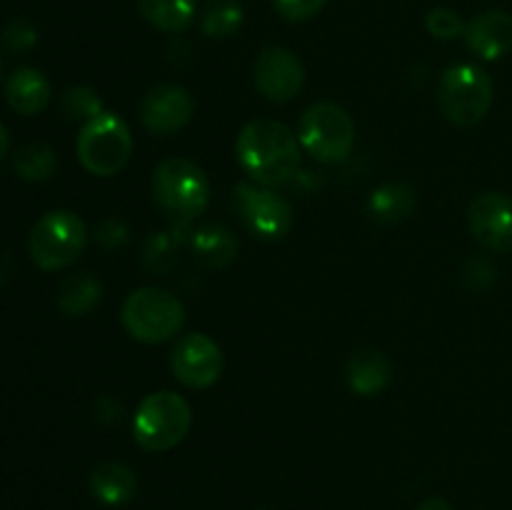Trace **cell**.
Returning a JSON list of instances; mask_svg holds the SVG:
<instances>
[{"instance_id": "1", "label": "cell", "mask_w": 512, "mask_h": 510, "mask_svg": "<svg viewBox=\"0 0 512 510\" xmlns=\"http://www.w3.org/2000/svg\"><path fill=\"white\" fill-rule=\"evenodd\" d=\"M235 155L253 183L263 188H283L300 168V140L288 125L260 118L240 130Z\"/></svg>"}, {"instance_id": "2", "label": "cell", "mask_w": 512, "mask_h": 510, "mask_svg": "<svg viewBox=\"0 0 512 510\" xmlns=\"http://www.w3.org/2000/svg\"><path fill=\"white\" fill-rule=\"evenodd\" d=\"M153 198L168 218L190 223L208 208L210 180L193 160L168 158L153 173Z\"/></svg>"}, {"instance_id": "3", "label": "cell", "mask_w": 512, "mask_h": 510, "mask_svg": "<svg viewBox=\"0 0 512 510\" xmlns=\"http://www.w3.org/2000/svg\"><path fill=\"white\" fill-rule=\"evenodd\" d=\"M193 425V410L183 395L158 390L140 400L133 415V438L150 453H163L183 443Z\"/></svg>"}, {"instance_id": "4", "label": "cell", "mask_w": 512, "mask_h": 510, "mask_svg": "<svg viewBox=\"0 0 512 510\" xmlns=\"http://www.w3.org/2000/svg\"><path fill=\"white\" fill-rule=\"evenodd\" d=\"M495 85L488 70L473 63L450 65L438 85L440 113L460 128H473L493 108Z\"/></svg>"}, {"instance_id": "5", "label": "cell", "mask_w": 512, "mask_h": 510, "mask_svg": "<svg viewBox=\"0 0 512 510\" xmlns=\"http://www.w3.org/2000/svg\"><path fill=\"white\" fill-rule=\"evenodd\" d=\"M78 160L90 175L110 178L128 165L133 155V135L120 115L103 113L83 123L78 135Z\"/></svg>"}, {"instance_id": "6", "label": "cell", "mask_w": 512, "mask_h": 510, "mask_svg": "<svg viewBox=\"0 0 512 510\" xmlns=\"http://www.w3.org/2000/svg\"><path fill=\"white\" fill-rule=\"evenodd\" d=\"M88 243V230L73 210H50L28 235V253L40 270H63L73 265Z\"/></svg>"}, {"instance_id": "7", "label": "cell", "mask_w": 512, "mask_h": 510, "mask_svg": "<svg viewBox=\"0 0 512 510\" xmlns=\"http://www.w3.org/2000/svg\"><path fill=\"white\" fill-rule=\"evenodd\" d=\"M298 140L300 148L320 163H340L353 153L355 123L343 105L323 100L303 113Z\"/></svg>"}, {"instance_id": "8", "label": "cell", "mask_w": 512, "mask_h": 510, "mask_svg": "<svg viewBox=\"0 0 512 510\" xmlns=\"http://www.w3.org/2000/svg\"><path fill=\"white\" fill-rule=\"evenodd\" d=\"M123 325L140 343H165L185 323V308L163 288H138L125 298Z\"/></svg>"}, {"instance_id": "9", "label": "cell", "mask_w": 512, "mask_h": 510, "mask_svg": "<svg viewBox=\"0 0 512 510\" xmlns=\"http://www.w3.org/2000/svg\"><path fill=\"white\" fill-rule=\"evenodd\" d=\"M235 208L245 228L263 240H280L293 228V208L285 198L258 183H238L233 190Z\"/></svg>"}, {"instance_id": "10", "label": "cell", "mask_w": 512, "mask_h": 510, "mask_svg": "<svg viewBox=\"0 0 512 510\" xmlns=\"http://www.w3.org/2000/svg\"><path fill=\"white\" fill-rule=\"evenodd\" d=\"M170 368L185 388H210L223 375V350L205 333L183 335L170 355Z\"/></svg>"}, {"instance_id": "11", "label": "cell", "mask_w": 512, "mask_h": 510, "mask_svg": "<svg viewBox=\"0 0 512 510\" xmlns=\"http://www.w3.org/2000/svg\"><path fill=\"white\" fill-rule=\"evenodd\" d=\"M303 83V60L283 45H270L255 60V85L270 103H290Z\"/></svg>"}, {"instance_id": "12", "label": "cell", "mask_w": 512, "mask_h": 510, "mask_svg": "<svg viewBox=\"0 0 512 510\" xmlns=\"http://www.w3.org/2000/svg\"><path fill=\"white\" fill-rule=\"evenodd\" d=\"M468 225L473 238L490 253H512V198L508 193H483L470 203Z\"/></svg>"}, {"instance_id": "13", "label": "cell", "mask_w": 512, "mask_h": 510, "mask_svg": "<svg viewBox=\"0 0 512 510\" xmlns=\"http://www.w3.org/2000/svg\"><path fill=\"white\" fill-rule=\"evenodd\" d=\"M195 100L183 85H155L140 103V120L153 135H173L193 120Z\"/></svg>"}, {"instance_id": "14", "label": "cell", "mask_w": 512, "mask_h": 510, "mask_svg": "<svg viewBox=\"0 0 512 510\" xmlns=\"http://www.w3.org/2000/svg\"><path fill=\"white\" fill-rule=\"evenodd\" d=\"M465 45L483 60H500L512 50V15L488 10L465 25Z\"/></svg>"}, {"instance_id": "15", "label": "cell", "mask_w": 512, "mask_h": 510, "mask_svg": "<svg viewBox=\"0 0 512 510\" xmlns=\"http://www.w3.org/2000/svg\"><path fill=\"white\" fill-rule=\"evenodd\" d=\"M393 380V363L378 348H360L348 360V385L353 393L373 398Z\"/></svg>"}, {"instance_id": "16", "label": "cell", "mask_w": 512, "mask_h": 510, "mask_svg": "<svg viewBox=\"0 0 512 510\" xmlns=\"http://www.w3.org/2000/svg\"><path fill=\"white\" fill-rule=\"evenodd\" d=\"M5 100L20 115H38L50 103V83L40 70L18 68L5 85Z\"/></svg>"}, {"instance_id": "17", "label": "cell", "mask_w": 512, "mask_h": 510, "mask_svg": "<svg viewBox=\"0 0 512 510\" xmlns=\"http://www.w3.org/2000/svg\"><path fill=\"white\" fill-rule=\"evenodd\" d=\"M138 490V475L123 463H103L90 475V493L105 505H125Z\"/></svg>"}, {"instance_id": "18", "label": "cell", "mask_w": 512, "mask_h": 510, "mask_svg": "<svg viewBox=\"0 0 512 510\" xmlns=\"http://www.w3.org/2000/svg\"><path fill=\"white\" fill-rule=\"evenodd\" d=\"M418 205L413 188L405 183H385L370 193L368 213L380 225H398L410 218Z\"/></svg>"}, {"instance_id": "19", "label": "cell", "mask_w": 512, "mask_h": 510, "mask_svg": "<svg viewBox=\"0 0 512 510\" xmlns=\"http://www.w3.org/2000/svg\"><path fill=\"white\" fill-rule=\"evenodd\" d=\"M193 250L210 268H228L238 258V238L223 225H203L193 233Z\"/></svg>"}, {"instance_id": "20", "label": "cell", "mask_w": 512, "mask_h": 510, "mask_svg": "<svg viewBox=\"0 0 512 510\" xmlns=\"http://www.w3.org/2000/svg\"><path fill=\"white\" fill-rule=\"evenodd\" d=\"M138 10L153 28L180 33L193 25L198 15V0H138Z\"/></svg>"}, {"instance_id": "21", "label": "cell", "mask_w": 512, "mask_h": 510, "mask_svg": "<svg viewBox=\"0 0 512 510\" xmlns=\"http://www.w3.org/2000/svg\"><path fill=\"white\" fill-rule=\"evenodd\" d=\"M100 298H103V285L90 273L70 275L58 288V305L70 318H80V315L90 313L100 303Z\"/></svg>"}, {"instance_id": "22", "label": "cell", "mask_w": 512, "mask_h": 510, "mask_svg": "<svg viewBox=\"0 0 512 510\" xmlns=\"http://www.w3.org/2000/svg\"><path fill=\"white\" fill-rule=\"evenodd\" d=\"M243 5L238 0H210L200 18V28L208 38H233L243 28Z\"/></svg>"}, {"instance_id": "23", "label": "cell", "mask_w": 512, "mask_h": 510, "mask_svg": "<svg viewBox=\"0 0 512 510\" xmlns=\"http://www.w3.org/2000/svg\"><path fill=\"white\" fill-rule=\"evenodd\" d=\"M15 173L23 180H30V183H43L58 168V155L50 145L43 143H30L23 145V148L15 153L13 158Z\"/></svg>"}, {"instance_id": "24", "label": "cell", "mask_w": 512, "mask_h": 510, "mask_svg": "<svg viewBox=\"0 0 512 510\" xmlns=\"http://www.w3.org/2000/svg\"><path fill=\"white\" fill-rule=\"evenodd\" d=\"M60 108H63L65 118L85 120V123L103 113V103H100L98 93L93 88H85V85L65 90L63 100H60Z\"/></svg>"}, {"instance_id": "25", "label": "cell", "mask_w": 512, "mask_h": 510, "mask_svg": "<svg viewBox=\"0 0 512 510\" xmlns=\"http://www.w3.org/2000/svg\"><path fill=\"white\" fill-rule=\"evenodd\" d=\"M425 28H428V33L438 40H453L465 33L463 18L450 8L430 10L428 18H425Z\"/></svg>"}, {"instance_id": "26", "label": "cell", "mask_w": 512, "mask_h": 510, "mask_svg": "<svg viewBox=\"0 0 512 510\" xmlns=\"http://www.w3.org/2000/svg\"><path fill=\"white\" fill-rule=\"evenodd\" d=\"M328 0H273V8L288 23H305L325 8Z\"/></svg>"}, {"instance_id": "27", "label": "cell", "mask_w": 512, "mask_h": 510, "mask_svg": "<svg viewBox=\"0 0 512 510\" xmlns=\"http://www.w3.org/2000/svg\"><path fill=\"white\" fill-rule=\"evenodd\" d=\"M463 278H465V283H468L473 290H485V288H490V285H493L495 268L485 258H473L468 265H465Z\"/></svg>"}, {"instance_id": "28", "label": "cell", "mask_w": 512, "mask_h": 510, "mask_svg": "<svg viewBox=\"0 0 512 510\" xmlns=\"http://www.w3.org/2000/svg\"><path fill=\"white\" fill-rule=\"evenodd\" d=\"M5 43L13 50H25L35 43V30L23 20H15L8 30H5Z\"/></svg>"}, {"instance_id": "29", "label": "cell", "mask_w": 512, "mask_h": 510, "mask_svg": "<svg viewBox=\"0 0 512 510\" xmlns=\"http://www.w3.org/2000/svg\"><path fill=\"white\" fill-rule=\"evenodd\" d=\"M418 510H453V505L445 498H440V495H433V498L423 500V503L418 505Z\"/></svg>"}, {"instance_id": "30", "label": "cell", "mask_w": 512, "mask_h": 510, "mask_svg": "<svg viewBox=\"0 0 512 510\" xmlns=\"http://www.w3.org/2000/svg\"><path fill=\"white\" fill-rule=\"evenodd\" d=\"M8 148H10V133H8V128H5V125L0 123V160L5 158Z\"/></svg>"}, {"instance_id": "31", "label": "cell", "mask_w": 512, "mask_h": 510, "mask_svg": "<svg viewBox=\"0 0 512 510\" xmlns=\"http://www.w3.org/2000/svg\"><path fill=\"white\" fill-rule=\"evenodd\" d=\"M0 73H3V63H0Z\"/></svg>"}, {"instance_id": "32", "label": "cell", "mask_w": 512, "mask_h": 510, "mask_svg": "<svg viewBox=\"0 0 512 510\" xmlns=\"http://www.w3.org/2000/svg\"><path fill=\"white\" fill-rule=\"evenodd\" d=\"M263 510H268V508H263Z\"/></svg>"}]
</instances>
